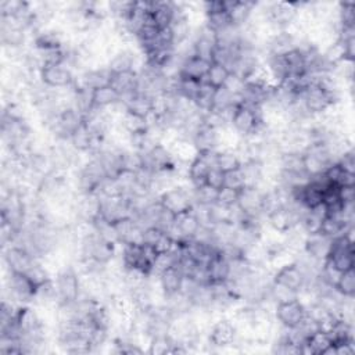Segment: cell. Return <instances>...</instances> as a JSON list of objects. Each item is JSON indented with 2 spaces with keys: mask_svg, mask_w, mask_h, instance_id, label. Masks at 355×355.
<instances>
[{
  "mask_svg": "<svg viewBox=\"0 0 355 355\" xmlns=\"http://www.w3.org/2000/svg\"><path fill=\"white\" fill-rule=\"evenodd\" d=\"M265 217L269 228L280 234H286L300 223V212L297 207H280Z\"/></svg>",
  "mask_w": 355,
  "mask_h": 355,
  "instance_id": "obj_10",
  "label": "cell"
},
{
  "mask_svg": "<svg viewBox=\"0 0 355 355\" xmlns=\"http://www.w3.org/2000/svg\"><path fill=\"white\" fill-rule=\"evenodd\" d=\"M300 99L304 108L311 115H321L330 106H333L337 101H341L339 93L329 92L315 82L306 89V92L302 95Z\"/></svg>",
  "mask_w": 355,
  "mask_h": 355,
  "instance_id": "obj_3",
  "label": "cell"
},
{
  "mask_svg": "<svg viewBox=\"0 0 355 355\" xmlns=\"http://www.w3.org/2000/svg\"><path fill=\"white\" fill-rule=\"evenodd\" d=\"M337 164L347 172L355 173V153L354 149H350L348 151H345L339 160Z\"/></svg>",
  "mask_w": 355,
  "mask_h": 355,
  "instance_id": "obj_34",
  "label": "cell"
},
{
  "mask_svg": "<svg viewBox=\"0 0 355 355\" xmlns=\"http://www.w3.org/2000/svg\"><path fill=\"white\" fill-rule=\"evenodd\" d=\"M158 203L161 207L167 211H169L172 215H181L184 212L192 211L195 207V199L193 195L189 193L188 189L184 186L176 185L167 192H164L158 197Z\"/></svg>",
  "mask_w": 355,
  "mask_h": 355,
  "instance_id": "obj_4",
  "label": "cell"
},
{
  "mask_svg": "<svg viewBox=\"0 0 355 355\" xmlns=\"http://www.w3.org/2000/svg\"><path fill=\"white\" fill-rule=\"evenodd\" d=\"M120 101H121V95L110 85L93 89L92 110H106Z\"/></svg>",
  "mask_w": 355,
  "mask_h": 355,
  "instance_id": "obj_22",
  "label": "cell"
},
{
  "mask_svg": "<svg viewBox=\"0 0 355 355\" xmlns=\"http://www.w3.org/2000/svg\"><path fill=\"white\" fill-rule=\"evenodd\" d=\"M275 317L283 328L293 329L299 326L307 317L306 306L299 299L278 303L275 306Z\"/></svg>",
  "mask_w": 355,
  "mask_h": 355,
  "instance_id": "obj_7",
  "label": "cell"
},
{
  "mask_svg": "<svg viewBox=\"0 0 355 355\" xmlns=\"http://www.w3.org/2000/svg\"><path fill=\"white\" fill-rule=\"evenodd\" d=\"M200 229V222L196 218L193 210L175 217L173 226L167 232L175 241L193 239Z\"/></svg>",
  "mask_w": 355,
  "mask_h": 355,
  "instance_id": "obj_12",
  "label": "cell"
},
{
  "mask_svg": "<svg viewBox=\"0 0 355 355\" xmlns=\"http://www.w3.org/2000/svg\"><path fill=\"white\" fill-rule=\"evenodd\" d=\"M210 67H211V62H208V60H206V58H201L196 54H192V56L186 57L185 60H182L180 75L193 79V81L204 82Z\"/></svg>",
  "mask_w": 355,
  "mask_h": 355,
  "instance_id": "obj_15",
  "label": "cell"
},
{
  "mask_svg": "<svg viewBox=\"0 0 355 355\" xmlns=\"http://www.w3.org/2000/svg\"><path fill=\"white\" fill-rule=\"evenodd\" d=\"M192 142L195 143L199 153L204 151H218L219 150V140H218V130L212 128L211 125L204 124L197 130Z\"/></svg>",
  "mask_w": 355,
  "mask_h": 355,
  "instance_id": "obj_18",
  "label": "cell"
},
{
  "mask_svg": "<svg viewBox=\"0 0 355 355\" xmlns=\"http://www.w3.org/2000/svg\"><path fill=\"white\" fill-rule=\"evenodd\" d=\"M239 337L238 328L230 319L215 321L208 332V344L218 350H225L236 344Z\"/></svg>",
  "mask_w": 355,
  "mask_h": 355,
  "instance_id": "obj_5",
  "label": "cell"
},
{
  "mask_svg": "<svg viewBox=\"0 0 355 355\" xmlns=\"http://www.w3.org/2000/svg\"><path fill=\"white\" fill-rule=\"evenodd\" d=\"M230 127L242 138H247L260 132L267 127L262 120L261 107L250 106L247 103L241 101L233 108Z\"/></svg>",
  "mask_w": 355,
  "mask_h": 355,
  "instance_id": "obj_1",
  "label": "cell"
},
{
  "mask_svg": "<svg viewBox=\"0 0 355 355\" xmlns=\"http://www.w3.org/2000/svg\"><path fill=\"white\" fill-rule=\"evenodd\" d=\"M5 261L9 268V272L27 275L35 267V264L39 261V258L32 256L24 247L12 245L5 249Z\"/></svg>",
  "mask_w": 355,
  "mask_h": 355,
  "instance_id": "obj_8",
  "label": "cell"
},
{
  "mask_svg": "<svg viewBox=\"0 0 355 355\" xmlns=\"http://www.w3.org/2000/svg\"><path fill=\"white\" fill-rule=\"evenodd\" d=\"M218 191H219V189H214V188H211V186H208V185H203V186L195 188V191H193L195 204L211 206V204L217 203Z\"/></svg>",
  "mask_w": 355,
  "mask_h": 355,
  "instance_id": "obj_29",
  "label": "cell"
},
{
  "mask_svg": "<svg viewBox=\"0 0 355 355\" xmlns=\"http://www.w3.org/2000/svg\"><path fill=\"white\" fill-rule=\"evenodd\" d=\"M210 284L225 283L229 278V261L218 250L207 264Z\"/></svg>",
  "mask_w": 355,
  "mask_h": 355,
  "instance_id": "obj_21",
  "label": "cell"
},
{
  "mask_svg": "<svg viewBox=\"0 0 355 355\" xmlns=\"http://www.w3.org/2000/svg\"><path fill=\"white\" fill-rule=\"evenodd\" d=\"M127 107V111L136 114L143 118H149L153 114V97L143 95V93H135L128 100L123 101Z\"/></svg>",
  "mask_w": 355,
  "mask_h": 355,
  "instance_id": "obj_23",
  "label": "cell"
},
{
  "mask_svg": "<svg viewBox=\"0 0 355 355\" xmlns=\"http://www.w3.org/2000/svg\"><path fill=\"white\" fill-rule=\"evenodd\" d=\"M136 67V54L131 49H124L121 51H118L115 56H112L107 69L111 74H124V73H131L135 71Z\"/></svg>",
  "mask_w": 355,
  "mask_h": 355,
  "instance_id": "obj_19",
  "label": "cell"
},
{
  "mask_svg": "<svg viewBox=\"0 0 355 355\" xmlns=\"http://www.w3.org/2000/svg\"><path fill=\"white\" fill-rule=\"evenodd\" d=\"M73 70L67 64H50L43 66L39 73L42 84L50 89H67L74 82Z\"/></svg>",
  "mask_w": 355,
  "mask_h": 355,
  "instance_id": "obj_6",
  "label": "cell"
},
{
  "mask_svg": "<svg viewBox=\"0 0 355 355\" xmlns=\"http://www.w3.org/2000/svg\"><path fill=\"white\" fill-rule=\"evenodd\" d=\"M272 282L299 293L304 287L307 280L297 261H295L293 264L284 265L278 271H275L272 275Z\"/></svg>",
  "mask_w": 355,
  "mask_h": 355,
  "instance_id": "obj_11",
  "label": "cell"
},
{
  "mask_svg": "<svg viewBox=\"0 0 355 355\" xmlns=\"http://www.w3.org/2000/svg\"><path fill=\"white\" fill-rule=\"evenodd\" d=\"M230 71L226 66L219 64V63H211V67L208 70V74L204 79V82L207 85H210L212 89H218V88H223L230 77Z\"/></svg>",
  "mask_w": 355,
  "mask_h": 355,
  "instance_id": "obj_26",
  "label": "cell"
},
{
  "mask_svg": "<svg viewBox=\"0 0 355 355\" xmlns=\"http://www.w3.org/2000/svg\"><path fill=\"white\" fill-rule=\"evenodd\" d=\"M165 232L161 230L160 228L157 226H149V228H145L143 229V245H147V246H151L154 247L158 241L161 239V236L164 234Z\"/></svg>",
  "mask_w": 355,
  "mask_h": 355,
  "instance_id": "obj_32",
  "label": "cell"
},
{
  "mask_svg": "<svg viewBox=\"0 0 355 355\" xmlns=\"http://www.w3.org/2000/svg\"><path fill=\"white\" fill-rule=\"evenodd\" d=\"M215 156H217V151L199 153L197 157L191 162L189 181L192 182L193 188L206 185V180L210 169L215 167Z\"/></svg>",
  "mask_w": 355,
  "mask_h": 355,
  "instance_id": "obj_13",
  "label": "cell"
},
{
  "mask_svg": "<svg viewBox=\"0 0 355 355\" xmlns=\"http://www.w3.org/2000/svg\"><path fill=\"white\" fill-rule=\"evenodd\" d=\"M223 176H225V173L221 169H218L217 167H212L207 175L206 185H208L214 189H221L223 186Z\"/></svg>",
  "mask_w": 355,
  "mask_h": 355,
  "instance_id": "obj_33",
  "label": "cell"
},
{
  "mask_svg": "<svg viewBox=\"0 0 355 355\" xmlns=\"http://www.w3.org/2000/svg\"><path fill=\"white\" fill-rule=\"evenodd\" d=\"M330 243H332V239L326 238V236L322 233L307 234L303 252L311 258H315L318 261H325L330 249Z\"/></svg>",
  "mask_w": 355,
  "mask_h": 355,
  "instance_id": "obj_17",
  "label": "cell"
},
{
  "mask_svg": "<svg viewBox=\"0 0 355 355\" xmlns=\"http://www.w3.org/2000/svg\"><path fill=\"white\" fill-rule=\"evenodd\" d=\"M264 195L265 191L260 186H245L239 192L238 206L252 218H261L264 215Z\"/></svg>",
  "mask_w": 355,
  "mask_h": 355,
  "instance_id": "obj_9",
  "label": "cell"
},
{
  "mask_svg": "<svg viewBox=\"0 0 355 355\" xmlns=\"http://www.w3.org/2000/svg\"><path fill=\"white\" fill-rule=\"evenodd\" d=\"M256 6L257 3L254 2H226V9L232 25L236 28H242L246 25L252 19Z\"/></svg>",
  "mask_w": 355,
  "mask_h": 355,
  "instance_id": "obj_20",
  "label": "cell"
},
{
  "mask_svg": "<svg viewBox=\"0 0 355 355\" xmlns=\"http://www.w3.org/2000/svg\"><path fill=\"white\" fill-rule=\"evenodd\" d=\"M334 290L344 299L355 297V268L341 272L337 283L334 284Z\"/></svg>",
  "mask_w": 355,
  "mask_h": 355,
  "instance_id": "obj_27",
  "label": "cell"
},
{
  "mask_svg": "<svg viewBox=\"0 0 355 355\" xmlns=\"http://www.w3.org/2000/svg\"><path fill=\"white\" fill-rule=\"evenodd\" d=\"M156 278L158 279V284L164 293V297L165 295H171L173 293L181 291L184 280H185V275L178 264L168 268L167 271H164L162 273H160Z\"/></svg>",
  "mask_w": 355,
  "mask_h": 355,
  "instance_id": "obj_16",
  "label": "cell"
},
{
  "mask_svg": "<svg viewBox=\"0 0 355 355\" xmlns=\"http://www.w3.org/2000/svg\"><path fill=\"white\" fill-rule=\"evenodd\" d=\"M239 192L241 191H234V189H229L222 186L218 191V197H217V203L225 207H232L238 204V199H239Z\"/></svg>",
  "mask_w": 355,
  "mask_h": 355,
  "instance_id": "obj_31",
  "label": "cell"
},
{
  "mask_svg": "<svg viewBox=\"0 0 355 355\" xmlns=\"http://www.w3.org/2000/svg\"><path fill=\"white\" fill-rule=\"evenodd\" d=\"M223 186L229 188V189H234V191H242L246 186L245 175H243L242 169L239 168V169L226 172L223 176Z\"/></svg>",
  "mask_w": 355,
  "mask_h": 355,
  "instance_id": "obj_30",
  "label": "cell"
},
{
  "mask_svg": "<svg viewBox=\"0 0 355 355\" xmlns=\"http://www.w3.org/2000/svg\"><path fill=\"white\" fill-rule=\"evenodd\" d=\"M243 161L236 150H218L215 156V167L223 173L239 169Z\"/></svg>",
  "mask_w": 355,
  "mask_h": 355,
  "instance_id": "obj_25",
  "label": "cell"
},
{
  "mask_svg": "<svg viewBox=\"0 0 355 355\" xmlns=\"http://www.w3.org/2000/svg\"><path fill=\"white\" fill-rule=\"evenodd\" d=\"M54 283L60 304H73L79 299L81 275L73 265L64 267L62 271H58Z\"/></svg>",
  "mask_w": 355,
  "mask_h": 355,
  "instance_id": "obj_2",
  "label": "cell"
},
{
  "mask_svg": "<svg viewBox=\"0 0 355 355\" xmlns=\"http://www.w3.org/2000/svg\"><path fill=\"white\" fill-rule=\"evenodd\" d=\"M142 157H143V167L151 169L153 172L173 169L175 158L171 150L161 143L156 145L149 153L142 154Z\"/></svg>",
  "mask_w": 355,
  "mask_h": 355,
  "instance_id": "obj_14",
  "label": "cell"
},
{
  "mask_svg": "<svg viewBox=\"0 0 355 355\" xmlns=\"http://www.w3.org/2000/svg\"><path fill=\"white\" fill-rule=\"evenodd\" d=\"M95 136L85 124V121L71 134L70 136V143L71 146L78 151V153H90L93 143H95Z\"/></svg>",
  "mask_w": 355,
  "mask_h": 355,
  "instance_id": "obj_24",
  "label": "cell"
},
{
  "mask_svg": "<svg viewBox=\"0 0 355 355\" xmlns=\"http://www.w3.org/2000/svg\"><path fill=\"white\" fill-rule=\"evenodd\" d=\"M173 347H175V341H172V339L168 334H161L150 339L149 350L146 352L151 355H165V354H172Z\"/></svg>",
  "mask_w": 355,
  "mask_h": 355,
  "instance_id": "obj_28",
  "label": "cell"
}]
</instances>
